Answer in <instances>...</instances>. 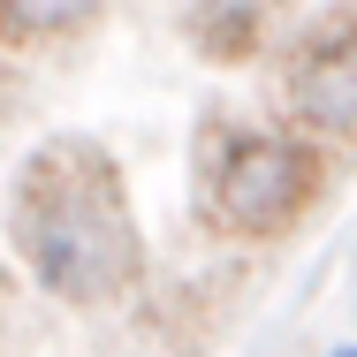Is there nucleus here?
Segmentation results:
<instances>
[{
	"label": "nucleus",
	"instance_id": "obj_2",
	"mask_svg": "<svg viewBox=\"0 0 357 357\" xmlns=\"http://www.w3.org/2000/svg\"><path fill=\"white\" fill-rule=\"evenodd\" d=\"M319 175L327 167L312 144L282 137V130H228L213 144V167H206V220L220 236H243V243L289 236L312 213Z\"/></svg>",
	"mask_w": 357,
	"mask_h": 357
},
{
	"label": "nucleus",
	"instance_id": "obj_1",
	"mask_svg": "<svg viewBox=\"0 0 357 357\" xmlns=\"http://www.w3.org/2000/svg\"><path fill=\"white\" fill-rule=\"evenodd\" d=\"M8 236L31 282L61 304H107L144 274L122 167L99 144H38L8 190Z\"/></svg>",
	"mask_w": 357,
	"mask_h": 357
},
{
	"label": "nucleus",
	"instance_id": "obj_3",
	"mask_svg": "<svg viewBox=\"0 0 357 357\" xmlns=\"http://www.w3.org/2000/svg\"><path fill=\"white\" fill-rule=\"evenodd\" d=\"M289 114L319 144H357V15L304 38V54L289 61Z\"/></svg>",
	"mask_w": 357,
	"mask_h": 357
},
{
	"label": "nucleus",
	"instance_id": "obj_5",
	"mask_svg": "<svg viewBox=\"0 0 357 357\" xmlns=\"http://www.w3.org/2000/svg\"><path fill=\"white\" fill-rule=\"evenodd\" d=\"M99 23V8H76V0H0V46H46L61 31Z\"/></svg>",
	"mask_w": 357,
	"mask_h": 357
},
{
	"label": "nucleus",
	"instance_id": "obj_4",
	"mask_svg": "<svg viewBox=\"0 0 357 357\" xmlns=\"http://www.w3.org/2000/svg\"><path fill=\"white\" fill-rule=\"evenodd\" d=\"M266 23H274V8H259V0H206V8H183V31H190V46H198L206 61H251V54L266 46Z\"/></svg>",
	"mask_w": 357,
	"mask_h": 357
},
{
	"label": "nucleus",
	"instance_id": "obj_7",
	"mask_svg": "<svg viewBox=\"0 0 357 357\" xmlns=\"http://www.w3.org/2000/svg\"><path fill=\"white\" fill-rule=\"evenodd\" d=\"M327 357H357V342H342V350H327Z\"/></svg>",
	"mask_w": 357,
	"mask_h": 357
},
{
	"label": "nucleus",
	"instance_id": "obj_6",
	"mask_svg": "<svg viewBox=\"0 0 357 357\" xmlns=\"http://www.w3.org/2000/svg\"><path fill=\"white\" fill-rule=\"evenodd\" d=\"M8 99H15V91H8V69H0V114H8Z\"/></svg>",
	"mask_w": 357,
	"mask_h": 357
}]
</instances>
